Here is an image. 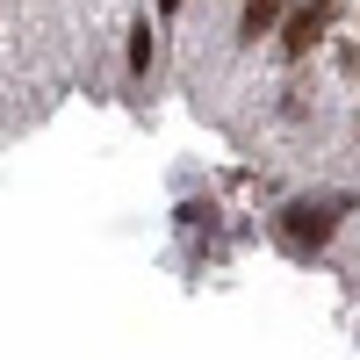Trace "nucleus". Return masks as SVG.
Returning <instances> with one entry per match:
<instances>
[{"instance_id": "f03ea898", "label": "nucleus", "mask_w": 360, "mask_h": 360, "mask_svg": "<svg viewBox=\"0 0 360 360\" xmlns=\"http://www.w3.org/2000/svg\"><path fill=\"white\" fill-rule=\"evenodd\" d=\"M317 37H324V8H317V0H310V8H295V15L281 22V51H288V58H303Z\"/></svg>"}, {"instance_id": "7ed1b4c3", "label": "nucleus", "mask_w": 360, "mask_h": 360, "mask_svg": "<svg viewBox=\"0 0 360 360\" xmlns=\"http://www.w3.org/2000/svg\"><path fill=\"white\" fill-rule=\"evenodd\" d=\"M274 15H281V0H245V37H259Z\"/></svg>"}, {"instance_id": "39448f33", "label": "nucleus", "mask_w": 360, "mask_h": 360, "mask_svg": "<svg viewBox=\"0 0 360 360\" xmlns=\"http://www.w3.org/2000/svg\"><path fill=\"white\" fill-rule=\"evenodd\" d=\"M159 8H180V0H159Z\"/></svg>"}, {"instance_id": "f257e3e1", "label": "nucleus", "mask_w": 360, "mask_h": 360, "mask_svg": "<svg viewBox=\"0 0 360 360\" xmlns=\"http://www.w3.org/2000/svg\"><path fill=\"white\" fill-rule=\"evenodd\" d=\"M332 209L339 202H295V209H281V245L288 252H317L324 238H332V224H339Z\"/></svg>"}, {"instance_id": "20e7f679", "label": "nucleus", "mask_w": 360, "mask_h": 360, "mask_svg": "<svg viewBox=\"0 0 360 360\" xmlns=\"http://www.w3.org/2000/svg\"><path fill=\"white\" fill-rule=\"evenodd\" d=\"M130 65H137V72L152 65V29H137V37H130Z\"/></svg>"}]
</instances>
